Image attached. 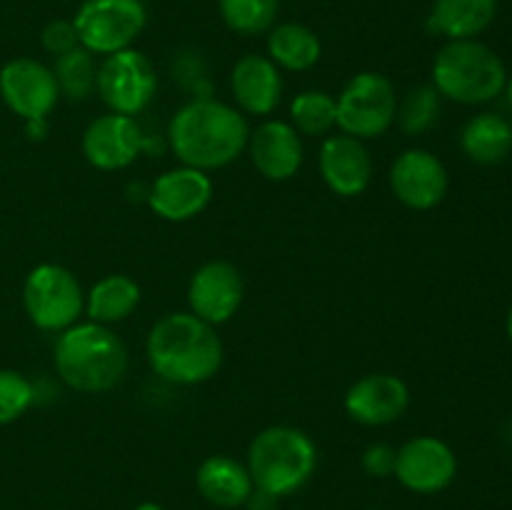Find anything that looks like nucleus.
<instances>
[{"label": "nucleus", "instance_id": "nucleus-36", "mask_svg": "<svg viewBox=\"0 0 512 510\" xmlns=\"http://www.w3.org/2000/svg\"><path fill=\"white\" fill-rule=\"evenodd\" d=\"M505 90H508V100L512 103V75L508 78V83H505Z\"/></svg>", "mask_w": 512, "mask_h": 510}, {"label": "nucleus", "instance_id": "nucleus-1", "mask_svg": "<svg viewBox=\"0 0 512 510\" xmlns=\"http://www.w3.org/2000/svg\"><path fill=\"white\" fill-rule=\"evenodd\" d=\"M248 118L235 105L215 98H195L175 110L168 125V145L180 160L210 173L238 160L248 148Z\"/></svg>", "mask_w": 512, "mask_h": 510}, {"label": "nucleus", "instance_id": "nucleus-4", "mask_svg": "<svg viewBox=\"0 0 512 510\" xmlns=\"http://www.w3.org/2000/svg\"><path fill=\"white\" fill-rule=\"evenodd\" d=\"M248 470L255 488L285 498L303 488L318 468V448L305 430L270 425L248 445Z\"/></svg>", "mask_w": 512, "mask_h": 510}, {"label": "nucleus", "instance_id": "nucleus-20", "mask_svg": "<svg viewBox=\"0 0 512 510\" xmlns=\"http://www.w3.org/2000/svg\"><path fill=\"white\" fill-rule=\"evenodd\" d=\"M195 488L215 508L233 510L245 505L255 483L245 463L230 455H210L195 473Z\"/></svg>", "mask_w": 512, "mask_h": 510}, {"label": "nucleus", "instance_id": "nucleus-19", "mask_svg": "<svg viewBox=\"0 0 512 510\" xmlns=\"http://www.w3.org/2000/svg\"><path fill=\"white\" fill-rule=\"evenodd\" d=\"M230 90L243 115H270L283 100V75L268 55L248 53L233 65Z\"/></svg>", "mask_w": 512, "mask_h": 510}, {"label": "nucleus", "instance_id": "nucleus-26", "mask_svg": "<svg viewBox=\"0 0 512 510\" xmlns=\"http://www.w3.org/2000/svg\"><path fill=\"white\" fill-rule=\"evenodd\" d=\"M53 75L60 95L70 100H88L95 93V83H98V63H95V55L90 50L78 45L70 53L55 58Z\"/></svg>", "mask_w": 512, "mask_h": 510}, {"label": "nucleus", "instance_id": "nucleus-32", "mask_svg": "<svg viewBox=\"0 0 512 510\" xmlns=\"http://www.w3.org/2000/svg\"><path fill=\"white\" fill-rule=\"evenodd\" d=\"M278 495L268 493V490L253 488V493L245 500V508L248 510H278Z\"/></svg>", "mask_w": 512, "mask_h": 510}, {"label": "nucleus", "instance_id": "nucleus-25", "mask_svg": "<svg viewBox=\"0 0 512 510\" xmlns=\"http://www.w3.org/2000/svg\"><path fill=\"white\" fill-rule=\"evenodd\" d=\"M290 125L300 135L328 138L333 128H338V105L325 90H303L290 103Z\"/></svg>", "mask_w": 512, "mask_h": 510}, {"label": "nucleus", "instance_id": "nucleus-35", "mask_svg": "<svg viewBox=\"0 0 512 510\" xmlns=\"http://www.w3.org/2000/svg\"><path fill=\"white\" fill-rule=\"evenodd\" d=\"M505 328H508V335H510V340H512V308H510V313H508V323H505Z\"/></svg>", "mask_w": 512, "mask_h": 510}, {"label": "nucleus", "instance_id": "nucleus-24", "mask_svg": "<svg viewBox=\"0 0 512 510\" xmlns=\"http://www.w3.org/2000/svg\"><path fill=\"white\" fill-rule=\"evenodd\" d=\"M320 55H323V45L308 25L283 23L268 30V58L278 68L305 73L318 65Z\"/></svg>", "mask_w": 512, "mask_h": 510}, {"label": "nucleus", "instance_id": "nucleus-7", "mask_svg": "<svg viewBox=\"0 0 512 510\" xmlns=\"http://www.w3.org/2000/svg\"><path fill=\"white\" fill-rule=\"evenodd\" d=\"M335 105H338L340 133L358 140H373L388 133L390 125L395 123L398 93L383 73L365 70L345 83L335 98Z\"/></svg>", "mask_w": 512, "mask_h": 510}, {"label": "nucleus", "instance_id": "nucleus-30", "mask_svg": "<svg viewBox=\"0 0 512 510\" xmlns=\"http://www.w3.org/2000/svg\"><path fill=\"white\" fill-rule=\"evenodd\" d=\"M40 43H43V48L48 50L50 55H55V58L78 48L80 40L73 20H50L43 28V33H40Z\"/></svg>", "mask_w": 512, "mask_h": 510}, {"label": "nucleus", "instance_id": "nucleus-27", "mask_svg": "<svg viewBox=\"0 0 512 510\" xmlns=\"http://www.w3.org/2000/svg\"><path fill=\"white\" fill-rule=\"evenodd\" d=\"M225 25L238 35L268 33L278 15L280 0H218Z\"/></svg>", "mask_w": 512, "mask_h": 510}, {"label": "nucleus", "instance_id": "nucleus-22", "mask_svg": "<svg viewBox=\"0 0 512 510\" xmlns=\"http://www.w3.org/2000/svg\"><path fill=\"white\" fill-rule=\"evenodd\" d=\"M140 305V285L125 273H110L100 278L85 293V315L100 325L123 323Z\"/></svg>", "mask_w": 512, "mask_h": 510}, {"label": "nucleus", "instance_id": "nucleus-9", "mask_svg": "<svg viewBox=\"0 0 512 510\" xmlns=\"http://www.w3.org/2000/svg\"><path fill=\"white\" fill-rule=\"evenodd\" d=\"M158 90V73L148 55L128 48L113 55H105L98 65V83L95 93L100 95L110 113L138 115L143 113L155 98Z\"/></svg>", "mask_w": 512, "mask_h": 510}, {"label": "nucleus", "instance_id": "nucleus-8", "mask_svg": "<svg viewBox=\"0 0 512 510\" xmlns=\"http://www.w3.org/2000/svg\"><path fill=\"white\" fill-rule=\"evenodd\" d=\"M145 23L148 10L143 0H83L73 18L80 45L103 58L133 48Z\"/></svg>", "mask_w": 512, "mask_h": 510}, {"label": "nucleus", "instance_id": "nucleus-5", "mask_svg": "<svg viewBox=\"0 0 512 510\" xmlns=\"http://www.w3.org/2000/svg\"><path fill=\"white\" fill-rule=\"evenodd\" d=\"M508 83V73L488 45L470 40H450L433 63V88L440 98L463 105H483L498 98Z\"/></svg>", "mask_w": 512, "mask_h": 510}, {"label": "nucleus", "instance_id": "nucleus-12", "mask_svg": "<svg viewBox=\"0 0 512 510\" xmlns=\"http://www.w3.org/2000/svg\"><path fill=\"white\" fill-rule=\"evenodd\" d=\"M390 190L410 210H430L448 195V170L430 150L410 148L390 165Z\"/></svg>", "mask_w": 512, "mask_h": 510}, {"label": "nucleus", "instance_id": "nucleus-2", "mask_svg": "<svg viewBox=\"0 0 512 510\" xmlns=\"http://www.w3.org/2000/svg\"><path fill=\"white\" fill-rule=\"evenodd\" d=\"M145 358L165 383L200 385L218 373L225 348L215 325L193 313H168L150 328Z\"/></svg>", "mask_w": 512, "mask_h": 510}, {"label": "nucleus", "instance_id": "nucleus-11", "mask_svg": "<svg viewBox=\"0 0 512 510\" xmlns=\"http://www.w3.org/2000/svg\"><path fill=\"white\" fill-rule=\"evenodd\" d=\"M0 95L23 120L48 118L60 100L53 68L33 58H15L0 68Z\"/></svg>", "mask_w": 512, "mask_h": 510}, {"label": "nucleus", "instance_id": "nucleus-37", "mask_svg": "<svg viewBox=\"0 0 512 510\" xmlns=\"http://www.w3.org/2000/svg\"><path fill=\"white\" fill-rule=\"evenodd\" d=\"M510 438H512V428H510Z\"/></svg>", "mask_w": 512, "mask_h": 510}, {"label": "nucleus", "instance_id": "nucleus-23", "mask_svg": "<svg viewBox=\"0 0 512 510\" xmlns=\"http://www.w3.org/2000/svg\"><path fill=\"white\" fill-rule=\"evenodd\" d=\"M460 148L473 163H503L512 150V125L503 115H473L460 133Z\"/></svg>", "mask_w": 512, "mask_h": 510}, {"label": "nucleus", "instance_id": "nucleus-17", "mask_svg": "<svg viewBox=\"0 0 512 510\" xmlns=\"http://www.w3.org/2000/svg\"><path fill=\"white\" fill-rule=\"evenodd\" d=\"M318 168L325 185L340 198H358L373 180V158L365 140L353 135H328L320 145Z\"/></svg>", "mask_w": 512, "mask_h": 510}, {"label": "nucleus", "instance_id": "nucleus-31", "mask_svg": "<svg viewBox=\"0 0 512 510\" xmlns=\"http://www.w3.org/2000/svg\"><path fill=\"white\" fill-rule=\"evenodd\" d=\"M398 450L388 443H370L363 450V470L373 478H390L395 473Z\"/></svg>", "mask_w": 512, "mask_h": 510}, {"label": "nucleus", "instance_id": "nucleus-10", "mask_svg": "<svg viewBox=\"0 0 512 510\" xmlns=\"http://www.w3.org/2000/svg\"><path fill=\"white\" fill-rule=\"evenodd\" d=\"M395 478L418 495H433L448 488L458 475V458L445 440L418 435L398 448Z\"/></svg>", "mask_w": 512, "mask_h": 510}, {"label": "nucleus", "instance_id": "nucleus-13", "mask_svg": "<svg viewBox=\"0 0 512 510\" xmlns=\"http://www.w3.org/2000/svg\"><path fill=\"white\" fill-rule=\"evenodd\" d=\"M243 298V275L228 260H208L195 270L188 283L190 313L210 325L228 323L240 310Z\"/></svg>", "mask_w": 512, "mask_h": 510}, {"label": "nucleus", "instance_id": "nucleus-18", "mask_svg": "<svg viewBox=\"0 0 512 510\" xmlns=\"http://www.w3.org/2000/svg\"><path fill=\"white\" fill-rule=\"evenodd\" d=\"M248 155L263 178L283 183L300 170L305 160L303 135L288 120H265L250 130Z\"/></svg>", "mask_w": 512, "mask_h": 510}, {"label": "nucleus", "instance_id": "nucleus-16", "mask_svg": "<svg viewBox=\"0 0 512 510\" xmlns=\"http://www.w3.org/2000/svg\"><path fill=\"white\" fill-rule=\"evenodd\" d=\"M343 405L355 423L383 428L403 418L410 405V390L398 375L370 373L350 385Z\"/></svg>", "mask_w": 512, "mask_h": 510}, {"label": "nucleus", "instance_id": "nucleus-21", "mask_svg": "<svg viewBox=\"0 0 512 510\" xmlns=\"http://www.w3.org/2000/svg\"><path fill=\"white\" fill-rule=\"evenodd\" d=\"M498 0H435L428 28L448 40H470L490 28Z\"/></svg>", "mask_w": 512, "mask_h": 510}, {"label": "nucleus", "instance_id": "nucleus-6", "mask_svg": "<svg viewBox=\"0 0 512 510\" xmlns=\"http://www.w3.org/2000/svg\"><path fill=\"white\" fill-rule=\"evenodd\" d=\"M23 308L35 328L63 333L83 318L85 293L73 270L58 263H43L35 265L25 278Z\"/></svg>", "mask_w": 512, "mask_h": 510}, {"label": "nucleus", "instance_id": "nucleus-3", "mask_svg": "<svg viewBox=\"0 0 512 510\" xmlns=\"http://www.w3.org/2000/svg\"><path fill=\"white\" fill-rule=\"evenodd\" d=\"M53 365L68 388L78 393H105L123 380L128 348L108 325L80 320L58 335Z\"/></svg>", "mask_w": 512, "mask_h": 510}, {"label": "nucleus", "instance_id": "nucleus-29", "mask_svg": "<svg viewBox=\"0 0 512 510\" xmlns=\"http://www.w3.org/2000/svg\"><path fill=\"white\" fill-rule=\"evenodd\" d=\"M35 388L23 373L0 368V425L18 420L33 405Z\"/></svg>", "mask_w": 512, "mask_h": 510}, {"label": "nucleus", "instance_id": "nucleus-33", "mask_svg": "<svg viewBox=\"0 0 512 510\" xmlns=\"http://www.w3.org/2000/svg\"><path fill=\"white\" fill-rule=\"evenodd\" d=\"M25 130L33 140H40L48 135V118H35V120H25Z\"/></svg>", "mask_w": 512, "mask_h": 510}, {"label": "nucleus", "instance_id": "nucleus-15", "mask_svg": "<svg viewBox=\"0 0 512 510\" xmlns=\"http://www.w3.org/2000/svg\"><path fill=\"white\" fill-rule=\"evenodd\" d=\"M213 200V180L205 170L180 165L158 175L148 190V205L168 223H185L203 213Z\"/></svg>", "mask_w": 512, "mask_h": 510}, {"label": "nucleus", "instance_id": "nucleus-34", "mask_svg": "<svg viewBox=\"0 0 512 510\" xmlns=\"http://www.w3.org/2000/svg\"><path fill=\"white\" fill-rule=\"evenodd\" d=\"M133 510H165V508H163V505H158V503H150V500H148V503H140V505H135Z\"/></svg>", "mask_w": 512, "mask_h": 510}, {"label": "nucleus", "instance_id": "nucleus-14", "mask_svg": "<svg viewBox=\"0 0 512 510\" xmlns=\"http://www.w3.org/2000/svg\"><path fill=\"white\" fill-rule=\"evenodd\" d=\"M83 155L98 170H123L140 158L145 135L135 118L105 113L95 118L83 133Z\"/></svg>", "mask_w": 512, "mask_h": 510}, {"label": "nucleus", "instance_id": "nucleus-28", "mask_svg": "<svg viewBox=\"0 0 512 510\" xmlns=\"http://www.w3.org/2000/svg\"><path fill=\"white\" fill-rule=\"evenodd\" d=\"M440 113V93L433 85H418L410 90L403 100H398V113L395 120L408 135H423L438 120Z\"/></svg>", "mask_w": 512, "mask_h": 510}]
</instances>
